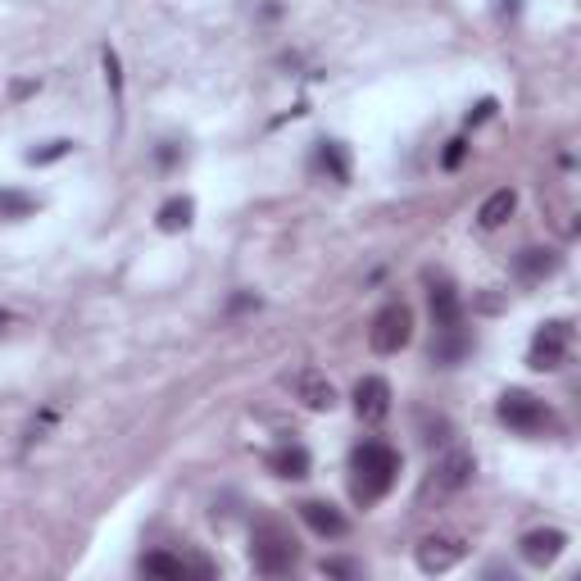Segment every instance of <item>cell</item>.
<instances>
[{
  "mask_svg": "<svg viewBox=\"0 0 581 581\" xmlns=\"http://www.w3.org/2000/svg\"><path fill=\"white\" fill-rule=\"evenodd\" d=\"M459 559H463V545L454 536H427L418 545V568L423 572H450Z\"/></svg>",
  "mask_w": 581,
  "mask_h": 581,
  "instance_id": "10",
  "label": "cell"
},
{
  "mask_svg": "<svg viewBox=\"0 0 581 581\" xmlns=\"http://www.w3.org/2000/svg\"><path fill=\"white\" fill-rule=\"evenodd\" d=\"M105 78L114 87V96H123V73H119V55L114 50H105Z\"/></svg>",
  "mask_w": 581,
  "mask_h": 581,
  "instance_id": "21",
  "label": "cell"
},
{
  "mask_svg": "<svg viewBox=\"0 0 581 581\" xmlns=\"http://www.w3.org/2000/svg\"><path fill=\"white\" fill-rule=\"evenodd\" d=\"M32 196H23V191H0V218H28L32 214Z\"/></svg>",
  "mask_w": 581,
  "mask_h": 581,
  "instance_id": "19",
  "label": "cell"
},
{
  "mask_svg": "<svg viewBox=\"0 0 581 581\" xmlns=\"http://www.w3.org/2000/svg\"><path fill=\"white\" fill-rule=\"evenodd\" d=\"M69 146L73 141H50L46 150H28V164H55V159L69 155Z\"/></svg>",
  "mask_w": 581,
  "mask_h": 581,
  "instance_id": "20",
  "label": "cell"
},
{
  "mask_svg": "<svg viewBox=\"0 0 581 581\" xmlns=\"http://www.w3.org/2000/svg\"><path fill=\"white\" fill-rule=\"evenodd\" d=\"M318 164H323L336 182H345V178H350V164H345V150L336 146V141H323V150H318Z\"/></svg>",
  "mask_w": 581,
  "mask_h": 581,
  "instance_id": "18",
  "label": "cell"
},
{
  "mask_svg": "<svg viewBox=\"0 0 581 581\" xmlns=\"http://www.w3.org/2000/svg\"><path fill=\"white\" fill-rule=\"evenodd\" d=\"M273 473L277 477H291V482H296V477H309V450L305 445H282V450H273Z\"/></svg>",
  "mask_w": 581,
  "mask_h": 581,
  "instance_id": "14",
  "label": "cell"
},
{
  "mask_svg": "<svg viewBox=\"0 0 581 581\" xmlns=\"http://www.w3.org/2000/svg\"><path fill=\"white\" fill-rule=\"evenodd\" d=\"M463 150H468V141H450V150H445L441 164H445V168H459V164H463Z\"/></svg>",
  "mask_w": 581,
  "mask_h": 581,
  "instance_id": "23",
  "label": "cell"
},
{
  "mask_svg": "<svg viewBox=\"0 0 581 581\" xmlns=\"http://www.w3.org/2000/svg\"><path fill=\"white\" fill-rule=\"evenodd\" d=\"M296 395H300V400H305V409H318V414H323V409H332V404H336L332 382H327L323 373H314V368L296 377Z\"/></svg>",
  "mask_w": 581,
  "mask_h": 581,
  "instance_id": "12",
  "label": "cell"
},
{
  "mask_svg": "<svg viewBox=\"0 0 581 581\" xmlns=\"http://www.w3.org/2000/svg\"><path fill=\"white\" fill-rule=\"evenodd\" d=\"M563 545H568V536H563L559 527H541V532L522 536V559L532 563V568H550V563L563 554Z\"/></svg>",
  "mask_w": 581,
  "mask_h": 581,
  "instance_id": "9",
  "label": "cell"
},
{
  "mask_svg": "<svg viewBox=\"0 0 581 581\" xmlns=\"http://www.w3.org/2000/svg\"><path fill=\"white\" fill-rule=\"evenodd\" d=\"M191 214H196V205H191L187 196L168 200V205L159 209V227H164V232H182V227H191Z\"/></svg>",
  "mask_w": 581,
  "mask_h": 581,
  "instance_id": "16",
  "label": "cell"
},
{
  "mask_svg": "<svg viewBox=\"0 0 581 581\" xmlns=\"http://www.w3.org/2000/svg\"><path fill=\"white\" fill-rule=\"evenodd\" d=\"M250 559H255V572H264V577H286L300 563L296 536L286 532L282 522H259L255 536H250Z\"/></svg>",
  "mask_w": 581,
  "mask_h": 581,
  "instance_id": "2",
  "label": "cell"
},
{
  "mask_svg": "<svg viewBox=\"0 0 581 581\" xmlns=\"http://www.w3.org/2000/svg\"><path fill=\"white\" fill-rule=\"evenodd\" d=\"M141 572H150V577H168V581H182L191 572V563L178 559V554H146V559H141Z\"/></svg>",
  "mask_w": 581,
  "mask_h": 581,
  "instance_id": "15",
  "label": "cell"
},
{
  "mask_svg": "<svg viewBox=\"0 0 581 581\" xmlns=\"http://www.w3.org/2000/svg\"><path fill=\"white\" fill-rule=\"evenodd\" d=\"M568 350H572V327L563 323V318H554V323H545L541 332L532 336L527 364H532L536 373H559V368L568 364Z\"/></svg>",
  "mask_w": 581,
  "mask_h": 581,
  "instance_id": "5",
  "label": "cell"
},
{
  "mask_svg": "<svg viewBox=\"0 0 581 581\" xmlns=\"http://www.w3.org/2000/svg\"><path fill=\"white\" fill-rule=\"evenodd\" d=\"M473 473H477V463H473V454L468 450H450L441 463H436V477H432V486L441 495H450V491H463V486L473 482Z\"/></svg>",
  "mask_w": 581,
  "mask_h": 581,
  "instance_id": "7",
  "label": "cell"
},
{
  "mask_svg": "<svg viewBox=\"0 0 581 581\" xmlns=\"http://www.w3.org/2000/svg\"><path fill=\"white\" fill-rule=\"evenodd\" d=\"M350 495L359 504H377L400 477V454L386 441H364L355 454H350Z\"/></svg>",
  "mask_w": 581,
  "mask_h": 581,
  "instance_id": "1",
  "label": "cell"
},
{
  "mask_svg": "<svg viewBox=\"0 0 581 581\" xmlns=\"http://www.w3.org/2000/svg\"><path fill=\"white\" fill-rule=\"evenodd\" d=\"M432 323H436V332L463 327V305H459V296H454V286H450V282L432 286Z\"/></svg>",
  "mask_w": 581,
  "mask_h": 581,
  "instance_id": "11",
  "label": "cell"
},
{
  "mask_svg": "<svg viewBox=\"0 0 581 581\" xmlns=\"http://www.w3.org/2000/svg\"><path fill=\"white\" fill-rule=\"evenodd\" d=\"M323 572H327V577H359V563H350V559H327Z\"/></svg>",
  "mask_w": 581,
  "mask_h": 581,
  "instance_id": "22",
  "label": "cell"
},
{
  "mask_svg": "<svg viewBox=\"0 0 581 581\" xmlns=\"http://www.w3.org/2000/svg\"><path fill=\"white\" fill-rule=\"evenodd\" d=\"M513 209H518V196H513L509 187H500V191H491V196H486L482 209H477V223H482V227H500V223H509Z\"/></svg>",
  "mask_w": 581,
  "mask_h": 581,
  "instance_id": "13",
  "label": "cell"
},
{
  "mask_svg": "<svg viewBox=\"0 0 581 581\" xmlns=\"http://www.w3.org/2000/svg\"><path fill=\"white\" fill-rule=\"evenodd\" d=\"M355 414L364 423H382L391 414V386H386V377H364L355 386Z\"/></svg>",
  "mask_w": 581,
  "mask_h": 581,
  "instance_id": "6",
  "label": "cell"
},
{
  "mask_svg": "<svg viewBox=\"0 0 581 581\" xmlns=\"http://www.w3.org/2000/svg\"><path fill=\"white\" fill-rule=\"evenodd\" d=\"M495 414H500V423L513 427L518 436H541L545 427L554 423L550 409H545V400H536L532 391H504Z\"/></svg>",
  "mask_w": 581,
  "mask_h": 581,
  "instance_id": "4",
  "label": "cell"
},
{
  "mask_svg": "<svg viewBox=\"0 0 581 581\" xmlns=\"http://www.w3.org/2000/svg\"><path fill=\"white\" fill-rule=\"evenodd\" d=\"M409 336H414V314H409V305H400V300L377 309L373 327H368V345H373L377 355H400L404 345H409Z\"/></svg>",
  "mask_w": 581,
  "mask_h": 581,
  "instance_id": "3",
  "label": "cell"
},
{
  "mask_svg": "<svg viewBox=\"0 0 581 581\" xmlns=\"http://www.w3.org/2000/svg\"><path fill=\"white\" fill-rule=\"evenodd\" d=\"M554 250H522V259H518V273L522 277H545V273H554Z\"/></svg>",
  "mask_w": 581,
  "mask_h": 581,
  "instance_id": "17",
  "label": "cell"
},
{
  "mask_svg": "<svg viewBox=\"0 0 581 581\" xmlns=\"http://www.w3.org/2000/svg\"><path fill=\"white\" fill-rule=\"evenodd\" d=\"M300 518L309 522V532L327 536V541H341V536L350 532L345 513L336 509V504H327V500H305V504H300Z\"/></svg>",
  "mask_w": 581,
  "mask_h": 581,
  "instance_id": "8",
  "label": "cell"
}]
</instances>
